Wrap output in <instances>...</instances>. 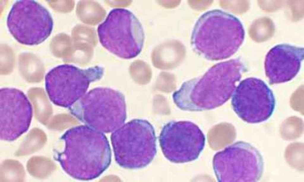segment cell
I'll return each instance as SVG.
<instances>
[{"label": "cell", "instance_id": "obj_1", "mask_svg": "<svg viewBox=\"0 0 304 182\" xmlns=\"http://www.w3.org/2000/svg\"><path fill=\"white\" fill-rule=\"evenodd\" d=\"M244 69L239 58L218 63L202 76L184 83L173 95L174 100L179 108L189 111L221 106L232 96Z\"/></svg>", "mask_w": 304, "mask_h": 182}, {"label": "cell", "instance_id": "obj_2", "mask_svg": "<svg viewBox=\"0 0 304 182\" xmlns=\"http://www.w3.org/2000/svg\"><path fill=\"white\" fill-rule=\"evenodd\" d=\"M245 31L240 20L219 9L203 14L192 31L191 43L198 55L210 60L228 58L243 44Z\"/></svg>", "mask_w": 304, "mask_h": 182}, {"label": "cell", "instance_id": "obj_3", "mask_svg": "<svg viewBox=\"0 0 304 182\" xmlns=\"http://www.w3.org/2000/svg\"><path fill=\"white\" fill-rule=\"evenodd\" d=\"M100 41L112 53L124 59L132 58L141 52L145 34L140 22L131 11L114 9L98 28Z\"/></svg>", "mask_w": 304, "mask_h": 182}, {"label": "cell", "instance_id": "obj_4", "mask_svg": "<svg viewBox=\"0 0 304 182\" xmlns=\"http://www.w3.org/2000/svg\"><path fill=\"white\" fill-rule=\"evenodd\" d=\"M116 138L117 161L124 168H144L156 154L154 129L147 120L134 119L128 122L118 131Z\"/></svg>", "mask_w": 304, "mask_h": 182}, {"label": "cell", "instance_id": "obj_5", "mask_svg": "<svg viewBox=\"0 0 304 182\" xmlns=\"http://www.w3.org/2000/svg\"><path fill=\"white\" fill-rule=\"evenodd\" d=\"M213 170L219 182H257L263 170L262 157L250 143L240 141L216 153Z\"/></svg>", "mask_w": 304, "mask_h": 182}, {"label": "cell", "instance_id": "obj_6", "mask_svg": "<svg viewBox=\"0 0 304 182\" xmlns=\"http://www.w3.org/2000/svg\"><path fill=\"white\" fill-rule=\"evenodd\" d=\"M9 30L19 43L27 45L39 44L50 35L53 18L45 7L32 0L16 1L8 15Z\"/></svg>", "mask_w": 304, "mask_h": 182}, {"label": "cell", "instance_id": "obj_7", "mask_svg": "<svg viewBox=\"0 0 304 182\" xmlns=\"http://www.w3.org/2000/svg\"><path fill=\"white\" fill-rule=\"evenodd\" d=\"M100 77L97 67L82 70L72 65H61L46 74L45 89L54 104L70 108L84 95L90 82Z\"/></svg>", "mask_w": 304, "mask_h": 182}, {"label": "cell", "instance_id": "obj_8", "mask_svg": "<svg viewBox=\"0 0 304 182\" xmlns=\"http://www.w3.org/2000/svg\"><path fill=\"white\" fill-rule=\"evenodd\" d=\"M162 151L170 162L183 163L197 159L204 149L205 136L189 121H171L162 128L159 136Z\"/></svg>", "mask_w": 304, "mask_h": 182}, {"label": "cell", "instance_id": "obj_9", "mask_svg": "<svg viewBox=\"0 0 304 182\" xmlns=\"http://www.w3.org/2000/svg\"><path fill=\"white\" fill-rule=\"evenodd\" d=\"M234 111L243 121L255 124L271 116L275 106L273 92L262 80L254 77L242 81L232 95Z\"/></svg>", "mask_w": 304, "mask_h": 182}, {"label": "cell", "instance_id": "obj_10", "mask_svg": "<svg viewBox=\"0 0 304 182\" xmlns=\"http://www.w3.org/2000/svg\"><path fill=\"white\" fill-rule=\"evenodd\" d=\"M304 49L288 44H278L266 54L265 61L266 76L270 84L288 82L300 69Z\"/></svg>", "mask_w": 304, "mask_h": 182}, {"label": "cell", "instance_id": "obj_11", "mask_svg": "<svg viewBox=\"0 0 304 182\" xmlns=\"http://www.w3.org/2000/svg\"><path fill=\"white\" fill-rule=\"evenodd\" d=\"M77 106L83 115L89 114L99 117L116 118L124 122L125 105L122 96L113 90L96 88L77 101Z\"/></svg>", "mask_w": 304, "mask_h": 182}, {"label": "cell", "instance_id": "obj_12", "mask_svg": "<svg viewBox=\"0 0 304 182\" xmlns=\"http://www.w3.org/2000/svg\"><path fill=\"white\" fill-rule=\"evenodd\" d=\"M0 107L1 122L4 125L25 126L31 119V104L24 93L17 89H0Z\"/></svg>", "mask_w": 304, "mask_h": 182}, {"label": "cell", "instance_id": "obj_13", "mask_svg": "<svg viewBox=\"0 0 304 182\" xmlns=\"http://www.w3.org/2000/svg\"><path fill=\"white\" fill-rule=\"evenodd\" d=\"M182 44L179 41L171 40L163 42L153 50L151 59L153 65L161 68L174 66L183 53Z\"/></svg>", "mask_w": 304, "mask_h": 182}]
</instances>
